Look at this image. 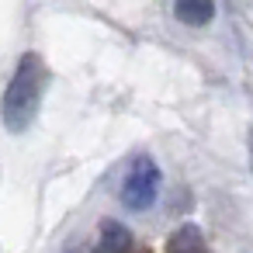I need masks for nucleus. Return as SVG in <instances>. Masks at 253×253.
I'll return each mask as SVG.
<instances>
[{
  "mask_svg": "<svg viewBox=\"0 0 253 253\" xmlns=\"http://www.w3.org/2000/svg\"><path fill=\"white\" fill-rule=\"evenodd\" d=\"M173 14L187 28H205L215 18V0H173Z\"/></svg>",
  "mask_w": 253,
  "mask_h": 253,
  "instance_id": "nucleus-4",
  "label": "nucleus"
},
{
  "mask_svg": "<svg viewBox=\"0 0 253 253\" xmlns=\"http://www.w3.org/2000/svg\"><path fill=\"white\" fill-rule=\"evenodd\" d=\"M160 187H163V173H160L156 160L146 156V153H139V156L128 163V173H125V180H122V201H125V208H132V211H146V208L160 198Z\"/></svg>",
  "mask_w": 253,
  "mask_h": 253,
  "instance_id": "nucleus-2",
  "label": "nucleus"
},
{
  "mask_svg": "<svg viewBox=\"0 0 253 253\" xmlns=\"http://www.w3.org/2000/svg\"><path fill=\"white\" fill-rule=\"evenodd\" d=\"M45 87H49V66L39 52H25L7 90H4V101H0V118H4V128L21 135L32 128V122L39 118V108H42V97H45Z\"/></svg>",
  "mask_w": 253,
  "mask_h": 253,
  "instance_id": "nucleus-1",
  "label": "nucleus"
},
{
  "mask_svg": "<svg viewBox=\"0 0 253 253\" xmlns=\"http://www.w3.org/2000/svg\"><path fill=\"white\" fill-rule=\"evenodd\" d=\"M132 229L128 225H122L118 218H104L101 222V229H97V250H104V253H125V250H132Z\"/></svg>",
  "mask_w": 253,
  "mask_h": 253,
  "instance_id": "nucleus-3",
  "label": "nucleus"
},
{
  "mask_svg": "<svg viewBox=\"0 0 253 253\" xmlns=\"http://www.w3.org/2000/svg\"><path fill=\"white\" fill-rule=\"evenodd\" d=\"M208 243H205V232L194 225V222H184L180 229L170 232L167 239V253H201Z\"/></svg>",
  "mask_w": 253,
  "mask_h": 253,
  "instance_id": "nucleus-5",
  "label": "nucleus"
},
{
  "mask_svg": "<svg viewBox=\"0 0 253 253\" xmlns=\"http://www.w3.org/2000/svg\"><path fill=\"white\" fill-rule=\"evenodd\" d=\"M250 170H253V128H250Z\"/></svg>",
  "mask_w": 253,
  "mask_h": 253,
  "instance_id": "nucleus-6",
  "label": "nucleus"
}]
</instances>
